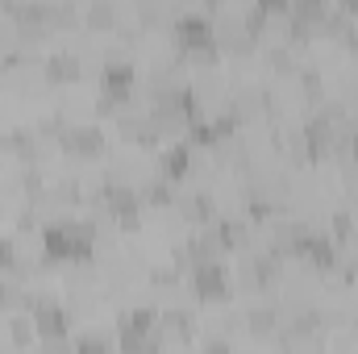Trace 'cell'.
Returning <instances> with one entry per match:
<instances>
[{"instance_id": "1", "label": "cell", "mask_w": 358, "mask_h": 354, "mask_svg": "<svg viewBox=\"0 0 358 354\" xmlns=\"http://www.w3.org/2000/svg\"><path fill=\"white\" fill-rule=\"evenodd\" d=\"M92 225H71V221H63V225H46L42 229V250H46V259H55V263H88L92 259Z\"/></svg>"}, {"instance_id": "2", "label": "cell", "mask_w": 358, "mask_h": 354, "mask_svg": "<svg viewBox=\"0 0 358 354\" xmlns=\"http://www.w3.org/2000/svg\"><path fill=\"white\" fill-rule=\"evenodd\" d=\"M176 46L179 50H196L204 59H217V29L204 13H179L176 17Z\"/></svg>"}, {"instance_id": "3", "label": "cell", "mask_w": 358, "mask_h": 354, "mask_svg": "<svg viewBox=\"0 0 358 354\" xmlns=\"http://www.w3.org/2000/svg\"><path fill=\"white\" fill-rule=\"evenodd\" d=\"M192 288H196V296L200 300H208V304H217V300H229V275H225V267L217 263H192Z\"/></svg>"}, {"instance_id": "4", "label": "cell", "mask_w": 358, "mask_h": 354, "mask_svg": "<svg viewBox=\"0 0 358 354\" xmlns=\"http://www.w3.org/2000/svg\"><path fill=\"white\" fill-rule=\"evenodd\" d=\"M59 142H63V150L76 155V159H96V155L104 150L100 125H67V129L59 134Z\"/></svg>"}, {"instance_id": "5", "label": "cell", "mask_w": 358, "mask_h": 354, "mask_svg": "<svg viewBox=\"0 0 358 354\" xmlns=\"http://www.w3.org/2000/svg\"><path fill=\"white\" fill-rule=\"evenodd\" d=\"M138 204H142V196H138L134 187H125V183H113V187L104 192V208L117 217L121 229H138Z\"/></svg>"}, {"instance_id": "6", "label": "cell", "mask_w": 358, "mask_h": 354, "mask_svg": "<svg viewBox=\"0 0 358 354\" xmlns=\"http://www.w3.org/2000/svg\"><path fill=\"white\" fill-rule=\"evenodd\" d=\"M34 330L42 334V342H63V338L71 334V317H67V309H59L55 300H42V304L34 309Z\"/></svg>"}, {"instance_id": "7", "label": "cell", "mask_w": 358, "mask_h": 354, "mask_svg": "<svg viewBox=\"0 0 358 354\" xmlns=\"http://www.w3.org/2000/svg\"><path fill=\"white\" fill-rule=\"evenodd\" d=\"M296 255H304L313 267H334V246H329V238L325 234H308V229H300L296 234Z\"/></svg>"}, {"instance_id": "8", "label": "cell", "mask_w": 358, "mask_h": 354, "mask_svg": "<svg viewBox=\"0 0 358 354\" xmlns=\"http://www.w3.org/2000/svg\"><path fill=\"white\" fill-rule=\"evenodd\" d=\"M42 71H46V80H55V84H71V80L84 76V63H80V55L59 50V55H50V59L42 63Z\"/></svg>"}, {"instance_id": "9", "label": "cell", "mask_w": 358, "mask_h": 354, "mask_svg": "<svg viewBox=\"0 0 358 354\" xmlns=\"http://www.w3.org/2000/svg\"><path fill=\"white\" fill-rule=\"evenodd\" d=\"M100 84H104V92H113V96H129V88H134V63H125V59L104 63Z\"/></svg>"}, {"instance_id": "10", "label": "cell", "mask_w": 358, "mask_h": 354, "mask_svg": "<svg viewBox=\"0 0 358 354\" xmlns=\"http://www.w3.org/2000/svg\"><path fill=\"white\" fill-rule=\"evenodd\" d=\"M117 330L121 334H159V313L155 309H129V313H121V321H117Z\"/></svg>"}, {"instance_id": "11", "label": "cell", "mask_w": 358, "mask_h": 354, "mask_svg": "<svg viewBox=\"0 0 358 354\" xmlns=\"http://www.w3.org/2000/svg\"><path fill=\"white\" fill-rule=\"evenodd\" d=\"M159 167H163V179H167V183L183 179V176H187V167H192V155H187V146H183V142H176V146L163 155V163H159Z\"/></svg>"}, {"instance_id": "12", "label": "cell", "mask_w": 358, "mask_h": 354, "mask_svg": "<svg viewBox=\"0 0 358 354\" xmlns=\"http://www.w3.org/2000/svg\"><path fill=\"white\" fill-rule=\"evenodd\" d=\"M121 351L125 354H163L159 334H121Z\"/></svg>"}, {"instance_id": "13", "label": "cell", "mask_w": 358, "mask_h": 354, "mask_svg": "<svg viewBox=\"0 0 358 354\" xmlns=\"http://www.w3.org/2000/svg\"><path fill=\"white\" fill-rule=\"evenodd\" d=\"M246 330L259 334V338H263V334H275V330H279V313H275V309H250V313H246Z\"/></svg>"}, {"instance_id": "14", "label": "cell", "mask_w": 358, "mask_h": 354, "mask_svg": "<svg viewBox=\"0 0 358 354\" xmlns=\"http://www.w3.org/2000/svg\"><path fill=\"white\" fill-rule=\"evenodd\" d=\"M84 17H88L92 29H108V25H117V4H108V0H92Z\"/></svg>"}, {"instance_id": "15", "label": "cell", "mask_w": 358, "mask_h": 354, "mask_svg": "<svg viewBox=\"0 0 358 354\" xmlns=\"http://www.w3.org/2000/svg\"><path fill=\"white\" fill-rule=\"evenodd\" d=\"M217 238H221V246H225V250H238V246H246V242H250V234H246V225H242V221H221V225H217Z\"/></svg>"}, {"instance_id": "16", "label": "cell", "mask_w": 358, "mask_h": 354, "mask_svg": "<svg viewBox=\"0 0 358 354\" xmlns=\"http://www.w3.org/2000/svg\"><path fill=\"white\" fill-rule=\"evenodd\" d=\"M159 325H163L167 334H176V338H192V313H179V309L159 313Z\"/></svg>"}, {"instance_id": "17", "label": "cell", "mask_w": 358, "mask_h": 354, "mask_svg": "<svg viewBox=\"0 0 358 354\" xmlns=\"http://www.w3.org/2000/svg\"><path fill=\"white\" fill-rule=\"evenodd\" d=\"M4 146H8V150H17L21 159H34V155H38V142H34V134H29V129H13V134L4 138Z\"/></svg>"}, {"instance_id": "18", "label": "cell", "mask_w": 358, "mask_h": 354, "mask_svg": "<svg viewBox=\"0 0 358 354\" xmlns=\"http://www.w3.org/2000/svg\"><path fill=\"white\" fill-rule=\"evenodd\" d=\"M183 217L187 221H213V200L200 192V196H192L187 204H183Z\"/></svg>"}, {"instance_id": "19", "label": "cell", "mask_w": 358, "mask_h": 354, "mask_svg": "<svg viewBox=\"0 0 358 354\" xmlns=\"http://www.w3.org/2000/svg\"><path fill=\"white\" fill-rule=\"evenodd\" d=\"M142 196H146V200H150L155 208H167V204H171V183L159 176L155 183H150V187H146V192H142Z\"/></svg>"}, {"instance_id": "20", "label": "cell", "mask_w": 358, "mask_h": 354, "mask_svg": "<svg viewBox=\"0 0 358 354\" xmlns=\"http://www.w3.org/2000/svg\"><path fill=\"white\" fill-rule=\"evenodd\" d=\"M76 21V4H46V25H71Z\"/></svg>"}, {"instance_id": "21", "label": "cell", "mask_w": 358, "mask_h": 354, "mask_svg": "<svg viewBox=\"0 0 358 354\" xmlns=\"http://www.w3.org/2000/svg\"><path fill=\"white\" fill-rule=\"evenodd\" d=\"M8 334H13V342H17V346H25L38 330H34V321H29V317H13V321H8Z\"/></svg>"}, {"instance_id": "22", "label": "cell", "mask_w": 358, "mask_h": 354, "mask_svg": "<svg viewBox=\"0 0 358 354\" xmlns=\"http://www.w3.org/2000/svg\"><path fill=\"white\" fill-rule=\"evenodd\" d=\"M217 138H221V134H217L208 121H196V125H192V142H196V146H213Z\"/></svg>"}, {"instance_id": "23", "label": "cell", "mask_w": 358, "mask_h": 354, "mask_svg": "<svg viewBox=\"0 0 358 354\" xmlns=\"http://www.w3.org/2000/svg\"><path fill=\"white\" fill-rule=\"evenodd\" d=\"M76 354H113L108 351V342H104V338H80V342H76Z\"/></svg>"}, {"instance_id": "24", "label": "cell", "mask_w": 358, "mask_h": 354, "mask_svg": "<svg viewBox=\"0 0 358 354\" xmlns=\"http://www.w3.org/2000/svg\"><path fill=\"white\" fill-rule=\"evenodd\" d=\"M17 267V246L8 238H0V271H13Z\"/></svg>"}, {"instance_id": "25", "label": "cell", "mask_w": 358, "mask_h": 354, "mask_svg": "<svg viewBox=\"0 0 358 354\" xmlns=\"http://www.w3.org/2000/svg\"><path fill=\"white\" fill-rule=\"evenodd\" d=\"M271 63H275L279 71H292V55H287L283 46H275V50H271Z\"/></svg>"}, {"instance_id": "26", "label": "cell", "mask_w": 358, "mask_h": 354, "mask_svg": "<svg viewBox=\"0 0 358 354\" xmlns=\"http://www.w3.org/2000/svg\"><path fill=\"white\" fill-rule=\"evenodd\" d=\"M350 229H355V221H350L346 213H338V217H334V234H338V238H350Z\"/></svg>"}, {"instance_id": "27", "label": "cell", "mask_w": 358, "mask_h": 354, "mask_svg": "<svg viewBox=\"0 0 358 354\" xmlns=\"http://www.w3.org/2000/svg\"><path fill=\"white\" fill-rule=\"evenodd\" d=\"M42 354H76V346L63 338V342H42Z\"/></svg>"}, {"instance_id": "28", "label": "cell", "mask_w": 358, "mask_h": 354, "mask_svg": "<svg viewBox=\"0 0 358 354\" xmlns=\"http://www.w3.org/2000/svg\"><path fill=\"white\" fill-rule=\"evenodd\" d=\"M204 354H229V342L225 338H208L204 342Z\"/></svg>"}, {"instance_id": "29", "label": "cell", "mask_w": 358, "mask_h": 354, "mask_svg": "<svg viewBox=\"0 0 358 354\" xmlns=\"http://www.w3.org/2000/svg\"><path fill=\"white\" fill-rule=\"evenodd\" d=\"M8 300H13V292H8V283L0 279V304H8Z\"/></svg>"}, {"instance_id": "30", "label": "cell", "mask_w": 358, "mask_h": 354, "mask_svg": "<svg viewBox=\"0 0 358 354\" xmlns=\"http://www.w3.org/2000/svg\"><path fill=\"white\" fill-rule=\"evenodd\" d=\"M0 146H4V138H0Z\"/></svg>"}]
</instances>
